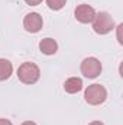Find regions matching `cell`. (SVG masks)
I'll return each instance as SVG.
<instances>
[{"mask_svg":"<svg viewBox=\"0 0 123 125\" xmlns=\"http://www.w3.org/2000/svg\"><path fill=\"white\" fill-rule=\"evenodd\" d=\"M41 77V70L35 62H22L18 68V79L23 84H35Z\"/></svg>","mask_w":123,"mask_h":125,"instance_id":"cell-1","label":"cell"},{"mask_svg":"<svg viewBox=\"0 0 123 125\" xmlns=\"http://www.w3.org/2000/svg\"><path fill=\"white\" fill-rule=\"evenodd\" d=\"M91 23H93V31L97 35H107L109 32H112L114 29V19L107 12L96 13Z\"/></svg>","mask_w":123,"mask_h":125,"instance_id":"cell-2","label":"cell"},{"mask_svg":"<svg viewBox=\"0 0 123 125\" xmlns=\"http://www.w3.org/2000/svg\"><path fill=\"white\" fill-rule=\"evenodd\" d=\"M84 99L88 105L91 106H98L101 103L106 102L107 99V90L104 86L98 84V83H94V84H90L86 92H84Z\"/></svg>","mask_w":123,"mask_h":125,"instance_id":"cell-3","label":"cell"},{"mask_svg":"<svg viewBox=\"0 0 123 125\" xmlns=\"http://www.w3.org/2000/svg\"><path fill=\"white\" fill-rule=\"evenodd\" d=\"M80 70H81V74L87 79H96L100 76L101 70H103V65L98 58L96 57H87L84 58L81 65H80Z\"/></svg>","mask_w":123,"mask_h":125,"instance_id":"cell-4","label":"cell"},{"mask_svg":"<svg viewBox=\"0 0 123 125\" xmlns=\"http://www.w3.org/2000/svg\"><path fill=\"white\" fill-rule=\"evenodd\" d=\"M44 26V21H42V16L36 12H31L28 13L25 18H23V28L25 31L31 32V33H36L42 29Z\"/></svg>","mask_w":123,"mask_h":125,"instance_id":"cell-5","label":"cell"},{"mask_svg":"<svg viewBox=\"0 0 123 125\" xmlns=\"http://www.w3.org/2000/svg\"><path fill=\"white\" fill-rule=\"evenodd\" d=\"M74 16H75V19H77L80 23H91L93 19H94V16H96V10H94L93 6L83 3V4H78V6L75 7Z\"/></svg>","mask_w":123,"mask_h":125,"instance_id":"cell-6","label":"cell"},{"mask_svg":"<svg viewBox=\"0 0 123 125\" xmlns=\"http://www.w3.org/2000/svg\"><path fill=\"white\" fill-rule=\"evenodd\" d=\"M39 51L45 55H54L58 51V44L54 38H44L39 41Z\"/></svg>","mask_w":123,"mask_h":125,"instance_id":"cell-7","label":"cell"},{"mask_svg":"<svg viewBox=\"0 0 123 125\" xmlns=\"http://www.w3.org/2000/svg\"><path fill=\"white\" fill-rule=\"evenodd\" d=\"M64 90L70 94H75L83 90V80L80 77H70L64 82Z\"/></svg>","mask_w":123,"mask_h":125,"instance_id":"cell-8","label":"cell"},{"mask_svg":"<svg viewBox=\"0 0 123 125\" xmlns=\"http://www.w3.org/2000/svg\"><path fill=\"white\" fill-rule=\"evenodd\" d=\"M13 73V64L7 58H0V82L9 80Z\"/></svg>","mask_w":123,"mask_h":125,"instance_id":"cell-9","label":"cell"},{"mask_svg":"<svg viewBox=\"0 0 123 125\" xmlns=\"http://www.w3.org/2000/svg\"><path fill=\"white\" fill-rule=\"evenodd\" d=\"M65 3H67V0H46V4H48V7L51 9V10H61L62 7L65 6Z\"/></svg>","mask_w":123,"mask_h":125,"instance_id":"cell-10","label":"cell"},{"mask_svg":"<svg viewBox=\"0 0 123 125\" xmlns=\"http://www.w3.org/2000/svg\"><path fill=\"white\" fill-rule=\"evenodd\" d=\"M25 3L29 6H38L39 3H42V0H25Z\"/></svg>","mask_w":123,"mask_h":125,"instance_id":"cell-11","label":"cell"},{"mask_svg":"<svg viewBox=\"0 0 123 125\" xmlns=\"http://www.w3.org/2000/svg\"><path fill=\"white\" fill-rule=\"evenodd\" d=\"M122 28H123V23H120V25L117 26V39H119V44H123V39H122V36H120V31H122Z\"/></svg>","mask_w":123,"mask_h":125,"instance_id":"cell-12","label":"cell"},{"mask_svg":"<svg viewBox=\"0 0 123 125\" xmlns=\"http://www.w3.org/2000/svg\"><path fill=\"white\" fill-rule=\"evenodd\" d=\"M0 125H13V124H12V121H9L6 118H0Z\"/></svg>","mask_w":123,"mask_h":125,"instance_id":"cell-13","label":"cell"},{"mask_svg":"<svg viewBox=\"0 0 123 125\" xmlns=\"http://www.w3.org/2000/svg\"><path fill=\"white\" fill-rule=\"evenodd\" d=\"M88 125H104L101 121H93V122H90Z\"/></svg>","mask_w":123,"mask_h":125,"instance_id":"cell-14","label":"cell"},{"mask_svg":"<svg viewBox=\"0 0 123 125\" xmlns=\"http://www.w3.org/2000/svg\"><path fill=\"white\" fill-rule=\"evenodd\" d=\"M20 125H36L33 121H25V122H22Z\"/></svg>","mask_w":123,"mask_h":125,"instance_id":"cell-15","label":"cell"}]
</instances>
